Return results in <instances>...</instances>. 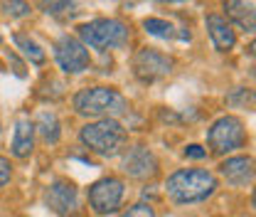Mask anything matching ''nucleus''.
<instances>
[{"label":"nucleus","mask_w":256,"mask_h":217,"mask_svg":"<svg viewBox=\"0 0 256 217\" xmlns=\"http://www.w3.org/2000/svg\"><path fill=\"white\" fill-rule=\"evenodd\" d=\"M217 187L220 183H217L214 173H210L204 168H182L168 178L165 192L175 205H192V202H202L210 195H214Z\"/></svg>","instance_id":"1"},{"label":"nucleus","mask_w":256,"mask_h":217,"mask_svg":"<svg viewBox=\"0 0 256 217\" xmlns=\"http://www.w3.org/2000/svg\"><path fill=\"white\" fill-rule=\"evenodd\" d=\"M74 111L86 119H116L128 111L126 96L114 87H86L74 94Z\"/></svg>","instance_id":"2"},{"label":"nucleus","mask_w":256,"mask_h":217,"mask_svg":"<svg viewBox=\"0 0 256 217\" xmlns=\"http://www.w3.org/2000/svg\"><path fill=\"white\" fill-rule=\"evenodd\" d=\"M79 141L86 151L101 158H111L121 153V148L126 146V128L118 119H96L92 124L82 126Z\"/></svg>","instance_id":"3"},{"label":"nucleus","mask_w":256,"mask_h":217,"mask_svg":"<svg viewBox=\"0 0 256 217\" xmlns=\"http://www.w3.org/2000/svg\"><path fill=\"white\" fill-rule=\"evenodd\" d=\"M130 37V30L124 20H116V18H98L92 23H84L79 25V42L86 47V50H98V52H106V50H116V47H124Z\"/></svg>","instance_id":"4"},{"label":"nucleus","mask_w":256,"mask_h":217,"mask_svg":"<svg viewBox=\"0 0 256 217\" xmlns=\"http://www.w3.org/2000/svg\"><path fill=\"white\" fill-rule=\"evenodd\" d=\"M207 143L212 148V153L226 155L234 153L236 148H242L246 143V128L239 116H220L207 131Z\"/></svg>","instance_id":"5"},{"label":"nucleus","mask_w":256,"mask_h":217,"mask_svg":"<svg viewBox=\"0 0 256 217\" xmlns=\"http://www.w3.org/2000/svg\"><path fill=\"white\" fill-rule=\"evenodd\" d=\"M124 180L121 178H101L96 180L94 185H89V207L94 210L96 215H114L118 212L121 202H124Z\"/></svg>","instance_id":"6"},{"label":"nucleus","mask_w":256,"mask_h":217,"mask_svg":"<svg viewBox=\"0 0 256 217\" xmlns=\"http://www.w3.org/2000/svg\"><path fill=\"white\" fill-rule=\"evenodd\" d=\"M172 67H175L172 57L162 55L156 47H143L133 57V74L143 84H153V82H158L162 77H168L172 72Z\"/></svg>","instance_id":"7"},{"label":"nucleus","mask_w":256,"mask_h":217,"mask_svg":"<svg viewBox=\"0 0 256 217\" xmlns=\"http://www.w3.org/2000/svg\"><path fill=\"white\" fill-rule=\"evenodd\" d=\"M54 60L60 64V69L66 74H82L92 67V55L89 50L72 35H62L54 42Z\"/></svg>","instance_id":"8"},{"label":"nucleus","mask_w":256,"mask_h":217,"mask_svg":"<svg viewBox=\"0 0 256 217\" xmlns=\"http://www.w3.org/2000/svg\"><path fill=\"white\" fill-rule=\"evenodd\" d=\"M44 202L52 212L62 217L76 215L79 212V187L66 178H57L44 190Z\"/></svg>","instance_id":"9"},{"label":"nucleus","mask_w":256,"mask_h":217,"mask_svg":"<svg viewBox=\"0 0 256 217\" xmlns=\"http://www.w3.org/2000/svg\"><path fill=\"white\" fill-rule=\"evenodd\" d=\"M121 168L128 178L133 180H150L156 178L160 170V163L156 153L146 146H133L124 153V160H121Z\"/></svg>","instance_id":"10"},{"label":"nucleus","mask_w":256,"mask_h":217,"mask_svg":"<svg viewBox=\"0 0 256 217\" xmlns=\"http://www.w3.org/2000/svg\"><path fill=\"white\" fill-rule=\"evenodd\" d=\"M222 178L234 187H249L254 183V160L249 155H232L220 165Z\"/></svg>","instance_id":"11"},{"label":"nucleus","mask_w":256,"mask_h":217,"mask_svg":"<svg viewBox=\"0 0 256 217\" xmlns=\"http://www.w3.org/2000/svg\"><path fill=\"white\" fill-rule=\"evenodd\" d=\"M10 151L15 158H30L34 151V121H32L28 114H20L18 121H15V131H12V143H10Z\"/></svg>","instance_id":"12"},{"label":"nucleus","mask_w":256,"mask_h":217,"mask_svg":"<svg viewBox=\"0 0 256 217\" xmlns=\"http://www.w3.org/2000/svg\"><path fill=\"white\" fill-rule=\"evenodd\" d=\"M204 23H207L210 40H212V45H214L217 52H229L236 45V32L226 23V18H222V15H207Z\"/></svg>","instance_id":"13"},{"label":"nucleus","mask_w":256,"mask_h":217,"mask_svg":"<svg viewBox=\"0 0 256 217\" xmlns=\"http://www.w3.org/2000/svg\"><path fill=\"white\" fill-rule=\"evenodd\" d=\"M224 10H226V23L239 25L244 32H254L256 28V15H254V5L246 0H224Z\"/></svg>","instance_id":"14"},{"label":"nucleus","mask_w":256,"mask_h":217,"mask_svg":"<svg viewBox=\"0 0 256 217\" xmlns=\"http://www.w3.org/2000/svg\"><path fill=\"white\" fill-rule=\"evenodd\" d=\"M34 131H40L42 141L50 146L60 143V138H62V126H60V119L54 111H40V116L34 121Z\"/></svg>","instance_id":"15"},{"label":"nucleus","mask_w":256,"mask_h":217,"mask_svg":"<svg viewBox=\"0 0 256 217\" xmlns=\"http://www.w3.org/2000/svg\"><path fill=\"white\" fill-rule=\"evenodd\" d=\"M12 42H15V47L22 52V57L32 64H44L47 62V52L32 40L30 35H22V32H15L12 35Z\"/></svg>","instance_id":"16"},{"label":"nucleus","mask_w":256,"mask_h":217,"mask_svg":"<svg viewBox=\"0 0 256 217\" xmlns=\"http://www.w3.org/2000/svg\"><path fill=\"white\" fill-rule=\"evenodd\" d=\"M143 30L148 32V35H153V37H160V40H172V37H178L175 28H172L168 20H160V18H146V20H143Z\"/></svg>","instance_id":"17"},{"label":"nucleus","mask_w":256,"mask_h":217,"mask_svg":"<svg viewBox=\"0 0 256 217\" xmlns=\"http://www.w3.org/2000/svg\"><path fill=\"white\" fill-rule=\"evenodd\" d=\"M226 104L229 106H236V109H252L254 106V92L252 89H246V87H236L234 92L226 96Z\"/></svg>","instance_id":"18"},{"label":"nucleus","mask_w":256,"mask_h":217,"mask_svg":"<svg viewBox=\"0 0 256 217\" xmlns=\"http://www.w3.org/2000/svg\"><path fill=\"white\" fill-rule=\"evenodd\" d=\"M0 8H2V13H5L8 18H28L32 13L28 0H2Z\"/></svg>","instance_id":"19"},{"label":"nucleus","mask_w":256,"mask_h":217,"mask_svg":"<svg viewBox=\"0 0 256 217\" xmlns=\"http://www.w3.org/2000/svg\"><path fill=\"white\" fill-rule=\"evenodd\" d=\"M69 0H37V8L44 13V15H60L62 10H66Z\"/></svg>","instance_id":"20"},{"label":"nucleus","mask_w":256,"mask_h":217,"mask_svg":"<svg viewBox=\"0 0 256 217\" xmlns=\"http://www.w3.org/2000/svg\"><path fill=\"white\" fill-rule=\"evenodd\" d=\"M121 217H156V210L150 205H146V202H138V205L128 207Z\"/></svg>","instance_id":"21"},{"label":"nucleus","mask_w":256,"mask_h":217,"mask_svg":"<svg viewBox=\"0 0 256 217\" xmlns=\"http://www.w3.org/2000/svg\"><path fill=\"white\" fill-rule=\"evenodd\" d=\"M10 178H12V165H10V160L5 155H0V187L8 185Z\"/></svg>","instance_id":"22"},{"label":"nucleus","mask_w":256,"mask_h":217,"mask_svg":"<svg viewBox=\"0 0 256 217\" xmlns=\"http://www.w3.org/2000/svg\"><path fill=\"white\" fill-rule=\"evenodd\" d=\"M185 158L202 160V158H207V148H202V146H197V143H190V146L185 148Z\"/></svg>","instance_id":"23"},{"label":"nucleus","mask_w":256,"mask_h":217,"mask_svg":"<svg viewBox=\"0 0 256 217\" xmlns=\"http://www.w3.org/2000/svg\"><path fill=\"white\" fill-rule=\"evenodd\" d=\"M160 3H188V0H160Z\"/></svg>","instance_id":"24"},{"label":"nucleus","mask_w":256,"mask_h":217,"mask_svg":"<svg viewBox=\"0 0 256 217\" xmlns=\"http://www.w3.org/2000/svg\"><path fill=\"white\" fill-rule=\"evenodd\" d=\"M0 72H8V69H5V64L0 62Z\"/></svg>","instance_id":"25"},{"label":"nucleus","mask_w":256,"mask_h":217,"mask_svg":"<svg viewBox=\"0 0 256 217\" xmlns=\"http://www.w3.org/2000/svg\"><path fill=\"white\" fill-rule=\"evenodd\" d=\"M0 45H2V35H0Z\"/></svg>","instance_id":"26"}]
</instances>
